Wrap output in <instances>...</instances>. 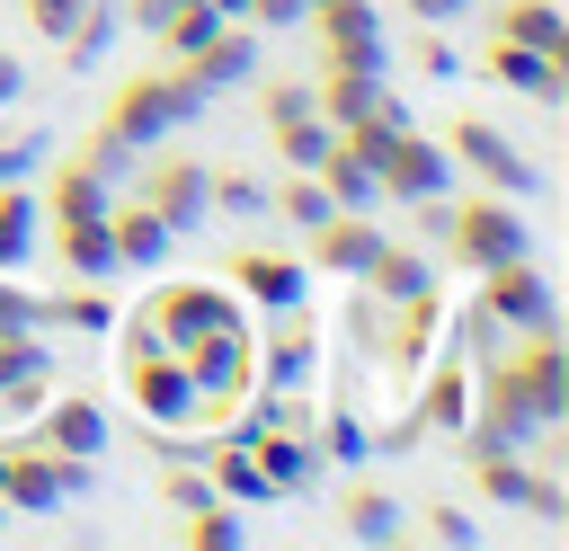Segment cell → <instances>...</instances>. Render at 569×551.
<instances>
[{"mask_svg": "<svg viewBox=\"0 0 569 551\" xmlns=\"http://www.w3.org/2000/svg\"><path fill=\"white\" fill-rule=\"evenodd\" d=\"M178 364H187V382H196V418L231 427V418H240V391H249V364H258V338H249L240 311H222V320H204V329L178 338Z\"/></svg>", "mask_w": 569, "mask_h": 551, "instance_id": "obj_1", "label": "cell"}, {"mask_svg": "<svg viewBox=\"0 0 569 551\" xmlns=\"http://www.w3.org/2000/svg\"><path fill=\"white\" fill-rule=\"evenodd\" d=\"M196 107H204V89H196V80L169 62V71L124 80V89L107 98V124H98V133H107V142H124V151H151V142H160V133H178Z\"/></svg>", "mask_w": 569, "mask_h": 551, "instance_id": "obj_2", "label": "cell"}, {"mask_svg": "<svg viewBox=\"0 0 569 551\" xmlns=\"http://www.w3.org/2000/svg\"><path fill=\"white\" fill-rule=\"evenodd\" d=\"M80 471L89 462H71V453H53V444H0V507L9 515H53L71 489H80Z\"/></svg>", "mask_w": 569, "mask_h": 551, "instance_id": "obj_3", "label": "cell"}, {"mask_svg": "<svg viewBox=\"0 0 569 551\" xmlns=\"http://www.w3.org/2000/svg\"><path fill=\"white\" fill-rule=\"evenodd\" d=\"M445 160H462L489 196H533V160H525L489 116H453V124H445Z\"/></svg>", "mask_w": 569, "mask_h": 551, "instance_id": "obj_4", "label": "cell"}, {"mask_svg": "<svg viewBox=\"0 0 569 551\" xmlns=\"http://www.w3.org/2000/svg\"><path fill=\"white\" fill-rule=\"evenodd\" d=\"M445 249L462 258V267H498V258H516L525 249V222H516V196H471V204H445Z\"/></svg>", "mask_w": 569, "mask_h": 551, "instance_id": "obj_5", "label": "cell"}, {"mask_svg": "<svg viewBox=\"0 0 569 551\" xmlns=\"http://www.w3.org/2000/svg\"><path fill=\"white\" fill-rule=\"evenodd\" d=\"M507 373H516V391H525L533 427H560V418H569V347H560V329H551V320H533V329H525V347L507 355Z\"/></svg>", "mask_w": 569, "mask_h": 551, "instance_id": "obj_6", "label": "cell"}, {"mask_svg": "<svg viewBox=\"0 0 569 551\" xmlns=\"http://www.w3.org/2000/svg\"><path fill=\"white\" fill-rule=\"evenodd\" d=\"M124 391H133V409L142 418H160V427H178V418H196V382H187V364H178V347H124Z\"/></svg>", "mask_w": 569, "mask_h": 551, "instance_id": "obj_7", "label": "cell"}, {"mask_svg": "<svg viewBox=\"0 0 569 551\" xmlns=\"http://www.w3.org/2000/svg\"><path fill=\"white\" fill-rule=\"evenodd\" d=\"M445 142H427V133H391L382 142V160H373V196H391V204H418V196H445Z\"/></svg>", "mask_w": 569, "mask_h": 551, "instance_id": "obj_8", "label": "cell"}, {"mask_svg": "<svg viewBox=\"0 0 569 551\" xmlns=\"http://www.w3.org/2000/svg\"><path fill=\"white\" fill-rule=\"evenodd\" d=\"M373 249H382V222H365V204H329L302 231V267H329V276H365Z\"/></svg>", "mask_w": 569, "mask_h": 551, "instance_id": "obj_9", "label": "cell"}, {"mask_svg": "<svg viewBox=\"0 0 569 551\" xmlns=\"http://www.w3.org/2000/svg\"><path fill=\"white\" fill-rule=\"evenodd\" d=\"M480 311H489V320H507V329H533V320H551V276L516 249V258L480 267Z\"/></svg>", "mask_w": 569, "mask_h": 551, "instance_id": "obj_10", "label": "cell"}, {"mask_svg": "<svg viewBox=\"0 0 569 551\" xmlns=\"http://www.w3.org/2000/svg\"><path fill=\"white\" fill-rule=\"evenodd\" d=\"M27 435L53 444V453H71V462H98V444H107V409H98L89 391H44Z\"/></svg>", "mask_w": 569, "mask_h": 551, "instance_id": "obj_11", "label": "cell"}, {"mask_svg": "<svg viewBox=\"0 0 569 551\" xmlns=\"http://www.w3.org/2000/svg\"><path fill=\"white\" fill-rule=\"evenodd\" d=\"M44 391H53V347H44V329H0V418H36Z\"/></svg>", "mask_w": 569, "mask_h": 551, "instance_id": "obj_12", "label": "cell"}, {"mask_svg": "<svg viewBox=\"0 0 569 551\" xmlns=\"http://www.w3.org/2000/svg\"><path fill=\"white\" fill-rule=\"evenodd\" d=\"M142 204L169 222V231H196L213 204H204V160H187V151H160L151 169H142Z\"/></svg>", "mask_w": 569, "mask_h": 551, "instance_id": "obj_13", "label": "cell"}, {"mask_svg": "<svg viewBox=\"0 0 569 551\" xmlns=\"http://www.w3.org/2000/svg\"><path fill=\"white\" fill-rule=\"evenodd\" d=\"M471 480H480V498H489V507H525V515L560 524V480L525 471L516 453H471Z\"/></svg>", "mask_w": 569, "mask_h": 551, "instance_id": "obj_14", "label": "cell"}, {"mask_svg": "<svg viewBox=\"0 0 569 551\" xmlns=\"http://www.w3.org/2000/svg\"><path fill=\"white\" fill-rule=\"evenodd\" d=\"M302 18L320 27L329 62H365V71H382V9H365V0H320V9H302Z\"/></svg>", "mask_w": 569, "mask_h": 551, "instance_id": "obj_15", "label": "cell"}, {"mask_svg": "<svg viewBox=\"0 0 569 551\" xmlns=\"http://www.w3.org/2000/svg\"><path fill=\"white\" fill-rule=\"evenodd\" d=\"M178 71H187V80L213 98V89H231V80H249V71H258V36H249L240 18H222V27H213L196 53H178Z\"/></svg>", "mask_w": 569, "mask_h": 551, "instance_id": "obj_16", "label": "cell"}, {"mask_svg": "<svg viewBox=\"0 0 569 551\" xmlns=\"http://www.w3.org/2000/svg\"><path fill=\"white\" fill-rule=\"evenodd\" d=\"M489 80L498 89H525V98H542V107H560L569 98V62H551V53H533V44H507V36H489Z\"/></svg>", "mask_w": 569, "mask_h": 551, "instance_id": "obj_17", "label": "cell"}, {"mask_svg": "<svg viewBox=\"0 0 569 551\" xmlns=\"http://www.w3.org/2000/svg\"><path fill=\"white\" fill-rule=\"evenodd\" d=\"M222 276H231V293H258V302H276V311L302 302V284H311V267H302L293 249H231Z\"/></svg>", "mask_w": 569, "mask_h": 551, "instance_id": "obj_18", "label": "cell"}, {"mask_svg": "<svg viewBox=\"0 0 569 551\" xmlns=\"http://www.w3.org/2000/svg\"><path fill=\"white\" fill-rule=\"evenodd\" d=\"M142 311H151V329H160V338L178 347L187 329H204V320H222V311H240V302H231L222 284H204V276H178V284H160V293H151Z\"/></svg>", "mask_w": 569, "mask_h": 551, "instance_id": "obj_19", "label": "cell"}, {"mask_svg": "<svg viewBox=\"0 0 569 551\" xmlns=\"http://www.w3.org/2000/svg\"><path fill=\"white\" fill-rule=\"evenodd\" d=\"M462 418H471V364H436V382H427V400L409 409V427L400 435H382V444H409V435H462Z\"/></svg>", "mask_w": 569, "mask_h": 551, "instance_id": "obj_20", "label": "cell"}, {"mask_svg": "<svg viewBox=\"0 0 569 551\" xmlns=\"http://www.w3.org/2000/svg\"><path fill=\"white\" fill-rule=\"evenodd\" d=\"M169 240H178V231H169L142 196H133V204H107V249H116V267H160Z\"/></svg>", "mask_w": 569, "mask_h": 551, "instance_id": "obj_21", "label": "cell"}, {"mask_svg": "<svg viewBox=\"0 0 569 551\" xmlns=\"http://www.w3.org/2000/svg\"><path fill=\"white\" fill-rule=\"evenodd\" d=\"M258 355H267V382H276V391H302V382H311V355H320L311 311H302V302H284V329H276Z\"/></svg>", "mask_w": 569, "mask_h": 551, "instance_id": "obj_22", "label": "cell"}, {"mask_svg": "<svg viewBox=\"0 0 569 551\" xmlns=\"http://www.w3.org/2000/svg\"><path fill=\"white\" fill-rule=\"evenodd\" d=\"M498 36L569 62V9H560V0H498Z\"/></svg>", "mask_w": 569, "mask_h": 551, "instance_id": "obj_23", "label": "cell"}, {"mask_svg": "<svg viewBox=\"0 0 569 551\" xmlns=\"http://www.w3.org/2000/svg\"><path fill=\"white\" fill-rule=\"evenodd\" d=\"M391 311H400V320H391L382 355H391V364H418V355H427V338L445 329V293H436V284H418V293H400Z\"/></svg>", "mask_w": 569, "mask_h": 551, "instance_id": "obj_24", "label": "cell"}, {"mask_svg": "<svg viewBox=\"0 0 569 551\" xmlns=\"http://www.w3.org/2000/svg\"><path fill=\"white\" fill-rule=\"evenodd\" d=\"M338 533H347V542H391V533H400V498L373 489V480H347V489H338Z\"/></svg>", "mask_w": 569, "mask_h": 551, "instance_id": "obj_25", "label": "cell"}, {"mask_svg": "<svg viewBox=\"0 0 569 551\" xmlns=\"http://www.w3.org/2000/svg\"><path fill=\"white\" fill-rule=\"evenodd\" d=\"M240 444L258 453L267 489H302V480H311V435H284V427H240Z\"/></svg>", "mask_w": 569, "mask_h": 551, "instance_id": "obj_26", "label": "cell"}, {"mask_svg": "<svg viewBox=\"0 0 569 551\" xmlns=\"http://www.w3.org/2000/svg\"><path fill=\"white\" fill-rule=\"evenodd\" d=\"M373 98H382V80H373L365 62H329V71L311 80V107H320L329 124H347V116H365Z\"/></svg>", "mask_w": 569, "mask_h": 551, "instance_id": "obj_27", "label": "cell"}, {"mask_svg": "<svg viewBox=\"0 0 569 551\" xmlns=\"http://www.w3.org/2000/svg\"><path fill=\"white\" fill-rule=\"evenodd\" d=\"M373 302H400V293H418V284H436V267L418 258V249H400V240H382L373 258H365V276H356Z\"/></svg>", "mask_w": 569, "mask_h": 551, "instance_id": "obj_28", "label": "cell"}, {"mask_svg": "<svg viewBox=\"0 0 569 551\" xmlns=\"http://www.w3.org/2000/svg\"><path fill=\"white\" fill-rule=\"evenodd\" d=\"M267 133H276V160H284V169H320V151H329V116H320V107L267 116Z\"/></svg>", "mask_w": 569, "mask_h": 551, "instance_id": "obj_29", "label": "cell"}, {"mask_svg": "<svg viewBox=\"0 0 569 551\" xmlns=\"http://www.w3.org/2000/svg\"><path fill=\"white\" fill-rule=\"evenodd\" d=\"M53 249H62V267H71V276H116L107 213H89V222H53Z\"/></svg>", "mask_w": 569, "mask_h": 551, "instance_id": "obj_30", "label": "cell"}, {"mask_svg": "<svg viewBox=\"0 0 569 551\" xmlns=\"http://www.w3.org/2000/svg\"><path fill=\"white\" fill-rule=\"evenodd\" d=\"M27 249H36V196L18 178H0V276H18Z\"/></svg>", "mask_w": 569, "mask_h": 551, "instance_id": "obj_31", "label": "cell"}, {"mask_svg": "<svg viewBox=\"0 0 569 551\" xmlns=\"http://www.w3.org/2000/svg\"><path fill=\"white\" fill-rule=\"evenodd\" d=\"M89 213H107V178H98L89 160H62V178H53V222H89Z\"/></svg>", "mask_w": 569, "mask_h": 551, "instance_id": "obj_32", "label": "cell"}, {"mask_svg": "<svg viewBox=\"0 0 569 551\" xmlns=\"http://www.w3.org/2000/svg\"><path fill=\"white\" fill-rule=\"evenodd\" d=\"M204 480H213V498H276V489H267V471H258V453H249L240 435H231V444H213V471H204Z\"/></svg>", "mask_w": 569, "mask_h": 551, "instance_id": "obj_33", "label": "cell"}, {"mask_svg": "<svg viewBox=\"0 0 569 551\" xmlns=\"http://www.w3.org/2000/svg\"><path fill=\"white\" fill-rule=\"evenodd\" d=\"M116 302L107 293H62V302H36V329H107Z\"/></svg>", "mask_w": 569, "mask_h": 551, "instance_id": "obj_34", "label": "cell"}, {"mask_svg": "<svg viewBox=\"0 0 569 551\" xmlns=\"http://www.w3.org/2000/svg\"><path fill=\"white\" fill-rule=\"evenodd\" d=\"M178 533H187V542H196V551H231V542H240V515H231V507H222V498H196V507H187V524H178Z\"/></svg>", "mask_w": 569, "mask_h": 551, "instance_id": "obj_35", "label": "cell"}, {"mask_svg": "<svg viewBox=\"0 0 569 551\" xmlns=\"http://www.w3.org/2000/svg\"><path fill=\"white\" fill-rule=\"evenodd\" d=\"M276 204H284V222H320L329 213V187H320V169H284V187H276Z\"/></svg>", "mask_w": 569, "mask_h": 551, "instance_id": "obj_36", "label": "cell"}, {"mask_svg": "<svg viewBox=\"0 0 569 551\" xmlns=\"http://www.w3.org/2000/svg\"><path fill=\"white\" fill-rule=\"evenodd\" d=\"M213 27H222V18H213V0H187V9H178L169 27H151V36H160V44H169V62H178V53H196Z\"/></svg>", "mask_w": 569, "mask_h": 551, "instance_id": "obj_37", "label": "cell"}, {"mask_svg": "<svg viewBox=\"0 0 569 551\" xmlns=\"http://www.w3.org/2000/svg\"><path fill=\"white\" fill-rule=\"evenodd\" d=\"M427 533H436V542H453V551H471V542H480V524H471L462 507H427Z\"/></svg>", "mask_w": 569, "mask_h": 551, "instance_id": "obj_38", "label": "cell"}, {"mask_svg": "<svg viewBox=\"0 0 569 551\" xmlns=\"http://www.w3.org/2000/svg\"><path fill=\"white\" fill-rule=\"evenodd\" d=\"M18 9H27V27H36V36H62V27L80 18V0H18Z\"/></svg>", "mask_w": 569, "mask_h": 551, "instance_id": "obj_39", "label": "cell"}, {"mask_svg": "<svg viewBox=\"0 0 569 551\" xmlns=\"http://www.w3.org/2000/svg\"><path fill=\"white\" fill-rule=\"evenodd\" d=\"M365 444H373V435H365L356 418H329V435H320V453H338V462H356Z\"/></svg>", "mask_w": 569, "mask_h": 551, "instance_id": "obj_40", "label": "cell"}, {"mask_svg": "<svg viewBox=\"0 0 569 551\" xmlns=\"http://www.w3.org/2000/svg\"><path fill=\"white\" fill-rule=\"evenodd\" d=\"M0 329H36V293L0 276Z\"/></svg>", "mask_w": 569, "mask_h": 551, "instance_id": "obj_41", "label": "cell"}, {"mask_svg": "<svg viewBox=\"0 0 569 551\" xmlns=\"http://www.w3.org/2000/svg\"><path fill=\"white\" fill-rule=\"evenodd\" d=\"M258 107H267V116H293V107H311V89H302V80H276Z\"/></svg>", "mask_w": 569, "mask_h": 551, "instance_id": "obj_42", "label": "cell"}, {"mask_svg": "<svg viewBox=\"0 0 569 551\" xmlns=\"http://www.w3.org/2000/svg\"><path fill=\"white\" fill-rule=\"evenodd\" d=\"M302 0H249V27H293Z\"/></svg>", "mask_w": 569, "mask_h": 551, "instance_id": "obj_43", "label": "cell"}, {"mask_svg": "<svg viewBox=\"0 0 569 551\" xmlns=\"http://www.w3.org/2000/svg\"><path fill=\"white\" fill-rule=\"evenodd\" d=\"M178 9H187V0H133V9H124V18H133V27H169V18H178Z\"/></svg>", "mask_w": 569, "mask_h": 551, "instance_id": "obj_44", "label": "cell"}, {"mask_svg": "<svg viewBox=\"0 0 569 551\" xmlns=\"http://www.w3.org/2000/svg\"><path fill=\"white\" fill-rule=\"evenodd\" d=\"M400 9H418V27H436V18H453L462 0H400Z\"/></svg>", "mask_w": 569, "mask_h": 551, "instance_id": "obj_45", "label": "cell"}, {"mask_svg": "<svg viewBox=\"0 0 569 551\" xmlns=\"http://www.w3.org/2000/svg\"><path fill=\"white\" fill-rule=\"evenodd\" d=\"M27 160H36V142H9V151H0V178H18Z\"/></svg>", "mask_w": 569, "mask_h": 551, "instance_id": "obj_46", "label": "cell"}, {"mask_svg": "<svg viewBox=\"0 0 569 551\" xmlns=\"http://www.w3.org/2000/svg\"><path fill=\"white\" fill-rule=\"evenodd\" d=\"M9 98H18V53L0 44V107H9Z\"/></svg>", "mask_w": 569, "mask_h": 551, "instance_id": "obj_47", "label": "cell"}, {"mask_svg": "<svg viewBox=\"0 0 569 551\" xmlns=\"http://www.w3.org/2000/svg\"><path fill=\"white\" fill-rule=\"evenodd\" d=\"M213 18H240L249 27V0H213Z\"/></svg>", "mask_w": 569, "mask_h": 551, "instance_id": "obj_48", "label": "cell"}, {"mask_svg": "<svg viewBox=\"0 0 569 551\" xmlns=\"http://www.w3.org/2000/svg\"><path fill=\"white\" fill-rule=\"evenodd\" d=\"M302 9H320V0H302Z\"/></svg>", "mask_w": 569, "mask_h": 551, "instance_id": "obj_49", "label": "cell"}, {"mask_svg": "<svg viewBox=\"0 0 569 551\" xmlns=\"http://www.w3.org/2000/svg\"><path fill=\"white\" fill-rule=\"evenodd\" d=\"M0 515H9V507H0Z\"/></svg>", "mask_w": 569, "mask_h": 551, "instance_id": "obj_50", "label": "cell"}]
</instances>
